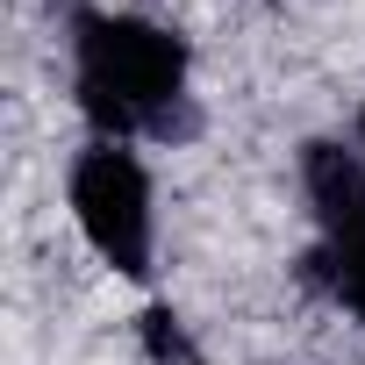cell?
I'll list each match as a JSON object with an SVG mask.
<instances>
[{
	"label": "cell",
	"mask_w": 365,
	"mask_h": 365,
	"mask_svg": "<svg viewBox=\"0 0 365 365\" xmlns=\"http://www.w3.org/2000/svg\"><path fill=\"white\" fill-rule=\"evenodd\" d=\"M65 72L93 136L172 143L194 129V43L143 8L79 0L65 15Z\"/></svg>",
	"instance_id": "obj_1"
},
{
	"label": "cell",
	"mask_w": 365,
	"mask_h": 365,
	"mask_svg": "<svg viewBox=\"0 0 365 365\" xmlns=\"http://www.w3.org/2000/svg\"><path fill=\"white\" fill-rule=\"evenodd\" d=\"M65 215L115 279L129 287L158 279V172L143 143L86 136L65 165Z\"/></svg>",
	"instance_id": "obj_2"
},
{
	"label": "cell",
	"mask_w": 365,
	"mask_h": 365,
	"mask_svg": "<svg viewBox=\"0 0 365 365\" xmlns=\"http://www.w3.org/2000/svg\"><path fill=\"white\" fill-rule=\"evenodd\" d=\"M294 187L315 222V244L365 237V150L358 136H308L294 150Z\"/></svg>",
	"instance_id": "obj_3"
},
{
	"label": "cell",
	"mask_w": 365,
	"mask_h": 365,
	"mask_svg": "<svg viewBox=\"0 0 365 365\" xmlns=\"http://www.w3.org/2000/svg\"><path fill=\"white\" fill-rule=\"evenodd\" d=\"M308 287L365 329V237H351V244H315V251H308Z\"/></svg>",
	"instance_id": "obj_4"
},
{
	"label": "cell",
	"mask_w": 365,
	"mask_h": 365,
	"mask_svg": "<svg viewBox=\"0 0 365 365\" xmlns=\"http://www.w3.org/2000/svg\"><path fill=\"white\" fill-rule=\"evenodd\" d=\"M351 136H358V150H365V93H358V108H351Z\"/></svg>",
	"instance_id": "obj_5"
},
{
	"label": "cell",
	"mask_w": 365,
	"mask_h": 365,
	"mask_svg": "<svg viewBox=\"0 0 365 365\" xmlns=\"http://www.w3.org/2000/svg\"><path fill=\"white\" fill-rule=\"evenodd\" d=\"M194 365H215V358H194Z\"/></svg>",
	"instance_id": "obj_6"
}]
</instances>
